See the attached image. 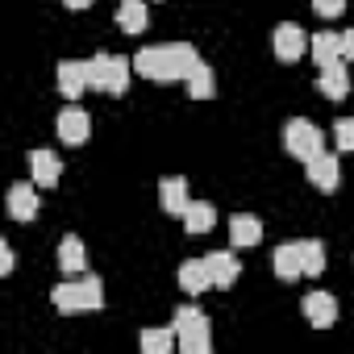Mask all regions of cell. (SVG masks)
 Instances as JSON below:
<instances>
[{
  "label": "cell",
  "mask_w": 354,
  "mask_h": 354,
  "mask_svg": "<svg viewBox=\"0 0 354 354\" xmlns=\"http://www.w3.org/2000/svg\"><path fill=\"white\" fill-rule=\"evenodd\" d=\"M201 63V55L188 42H167V46H146L133 55V71L142 80L154 84H175V80H188V71Z\"/></svg>",
  "instance_id": "1"
},
{
  "label": "cell",
  "mask_w": 354,
  "mask_h": 354,
  "mask_svg": "<svg viewBox=\"0 0 354 354\" xmlns=\"http://www.w3.org/2000/svg\"><path fill=\"white\" fill-rule=\"evenodd\" d=\"M55 308L59 313H88V308H100L104 304V283L96 275H80V279H67L50 292Z\"/></svg>",
  "instance_id": "2"
},
{
  "label": "cell",
  "mask_w": 354,
  "mask_h": 354,
  "mask_svg": "<svg viewBox=\"0 0 354 354\" xmlns=\"http://www.w3.org/2000/svg\"><path fill=\"white\" fill-rule=\"evenodd\" d=\"M175 333H180V350L184 354H209L213 350V333H209V317L192 304L175 308Z\"/></svg>",
  "instance_id": "3"
},
{
  "label": "cell",
  "mask_w": 354,
  "mask_h": 354,
  "mask_svg": "<svg viewBox=\"0 0 354 354\" xmlns=\"http://www.w3.org/2000/svg\"><path fill=\"white\" fill-rule=\"evenodd\" d=\"M88 75H92V88L109 92V96H121L129 88V75H133V63L121 59V55H96L88 63Z\"/></svg>",
  "instance_id": "4"
},
{
  "label": "cell",
  "mask_w": 354,
  "mask_h": 354,
  "mask_svg": "<svg viewBox=\"0 0 354 354\" xmlns=\"http://www.w3.org/2000/svg\"><path fill=\"white\" fill-rule=\"evenodd\" d=\"M283 146H288L292 158L308 162V158H317V154L325 150V133H321L313 121H288V125H283Z\"/></svg>",
  "instance_id": "5"
},
{
  "label": "cell",
  "mask_w": 354,
  "mask_h": 354,
  "mask_svg": "<svg viewBox=\"0 0 354 354\" xmlns=\"http://www.w3.org/2000/svg\"><path fill=\"white\" fill-rule=\"evenodd\" d=\"M304 171H308V184L317 188V192H337V184H342V167H337V154H317V158H308L304 162Z\"/></svg>",
  "instance_id": "6"
},
{
  "label": "cell",
  "mask_w": 354,
  "mask_h": 354,
  "mask_svg": "<svg viewBox=\"0 0 354 354\" xmlns=\"http://www.w3.org/2000/svg\"><path fill=\"white\" fill-rule=\"evenodd\" d=\"M308 34L300 30V26H279L275 30V59L279 63H296V59H304L308 55Z\"/></svg>",
  "instance_id": "7"
},
{
  "label": "cell",
  "mask_w": 354,
  "mask_h": 354,
  "mask_svg": "<svg viewBox=\"0 0 354 354\" xmlns=\"http://www.w3.org/2000/svg\"><path fill=\"white\" fill-rule=\"evenodd\" d=\"M88 133H92V117H88L80 104H67V109L59 113V138H63L67 146H84Z\"/></svg>",
  "instance_id": "8"
},
{
  "label": "cell",
  "mask_w": 354,
  "mask_h": 354,
  "mask_svg": "<svg viewBox=\"0 0 354 354\" xmlns=\"http://www.w3.org/2000/svg\"><path fill=\"white\" fill-rule=\"evenodd\" d=\"M308 59H313L317 67H333V63H342V59H346L342 34H329V30L313 34V42H308Z\"/></svg>",
  "instance_id": "9"
},
{
  "label": "cell",
  "mask_w": 354,
  "mask_h": 354,
  "mask_svg": "<svg viewBox=\"0 0 354 354\" xmlns=\"http://www.w3.org/2000/svg\"><path fill=\"white\" fill-rule=\"evenodd\" d=\"M88 88H92L88 63H59V92H63L67 100H80Z\"/></svg>",
  "instance_id": "10"
},
{
  "label": "cell",
  "mask_w": 354,
  "mask_h": 354,
  "mask_svg": "<svg viewBox=\"0 0 354 354\" xmlns=\"http://www.w3.org/2000/svg\"><path fill=\"white\" fill-rule=\"evenodd\" d=\"M30 175H34V184H38V188H55V184H59V175H63L59 154H50V150H34V154H30Z\"/></svg>",
  "instance_id": "11"
},
{
  "label": "cell",
  "mask_w": 354,
  "mask_h": 354,
  "mask_svg": "<svg viewBox=\"0 0 354 354\" xmlns=\"http://www.w3.org/2000/svg\"><path fill=\"white\" fill-rule=\"evenodd\" d=\"M205 263H209L213 288H234V279L242 275V263H238L230 250H213V254H205Z\"/></svg>",
  "instance_id": "12"
},
{
  "label": "cell",
  "mask_w": 354,
  "mask_h": 354,
  "mask_svg": "<svg viewBox=\"0 0 354 354\" xmlns=\"http://www.w3.org/2000/svg\"><path fill=\"white\" fill-rule=\"evenodd\" d=\"M304 317L317 325V329H329L337 321V300L329 292H308L304 296Z\"/></svg>",
  "instance_id": "13"
},
{
  "label": "cell",
  "mask_w": 354,
  "mask_h": 354,
  "mask_svg": "<svg viewBox=\"0 0 354 354\" xmlns=\"http://www.w3.org/2000/svg\"><path fill=\"white\" fill-rule=\"evenodd\" d=\"M158 205H162L167 213H180V217H184V209L192 205V201H188V180H184V175H171V180L158 184Z\"/></svg>",
  "instance_id": "14"
},
{
  "label": "cell",
  "mask_w": 354,
  "mask_h": 354,
  "mask_svg": "<svg viewBox=\"0 0 354 354\" xmlns=\"http://www.w3.org/2000/svg\"><path fill=\"white\" fill-rule=\"evenodd\" d=\"M321 96L325 100H346L350 96V71H346V59L333 63V67H321Z\"/></svg>",
  "instance_id": "15"
},
{
  "label": "cell",
  "mask_w": 354,
  "mask_h": 354,
  "mask_svg": "<svg viewBox=\"0 0 354 354\" xmlns=\"http://www.w3.org/2000/svg\"><path fill=\"white\" fill-rule=\"evenodd\" d=\"M38 184H13L9 188V213L13 221H34L38 217Z\"/></svg>",
  "instance_id": "16"
},
{
  "label": "cell",
  "mask_w": 354,
  "mask_h": 354,
  "mask_svg": "<svg viewBox=\"0 0 354 354\" xmlns=\"http://www.w3.org/2000/svg\"><path fill=\"white\" fill-rule=\"evenodd\" d=\"M275 275L279 279H300L304 275V254H300V242H283V246H275Z\"/></svg>",
  "instance_id": "17"
},
{
  "label": "cell",
  "mask_w": 354,
  "mask_h": 354,
  "mask_svg": "<svg viewBox=\"0 0 354 354\" xmlns=\"http://www.w3.org/2000/svg\"><path fill=\"white\" fill-rule=\"evenodd\" d=\"M180 288H184L188 296H201V292H209V288H213L209 263H205V259H188V263L180 267Z\"/></svg>",
  "instance_id": "18"
},
{
  "label": "cell",
  "mask_w": 354,
  "mask_h": 354,
  "mask_svg": "<svg viewBox=\"0 0 354 354\" xmlns=\"http://www.w3.org/2000/svg\"><path fill=\"white\" fill-rule=\"evenodd\" d=\"M259 238H263V221L254 213H238L230 221V242L234 246H259Z\"/></svg>",
  "instance_id": "19"
},
{
  "label": "cell",
  "mask_w": 354,
  "mask_h": 354,
  "mask_svg": "<svg viewBox=\"0 0 354 354\" xmlns=\"http://www.w3.org/2000/svg\"><path fill=\"white\" fill-rule=\"evenodd\" d=\"M59 267H63V275H84L88 254H84V242H80L75 234H67V238L59 242Z\"/></svg>",
  "instance_id": "20"
},
{
  "label": "cell",
  "mask_w": 354,
  "mask_h": 354,
  "mask_svg": "<svg viewBox=\"0 0 354 354\" xmlns=\"http://www.w3.org/2000/svg\"><path fill=\"white\" fill-rule=\"evenodd\" d=\"M184 84H188V96H192V100H209V96L217 92V80H213V67H209L205 59H201V63H196V67L188 71V80H184Z\"/></svg>",
  "instance_id": "21"
},
{
  "label": "cell",
  "mask_w": 354,
  "mask_h": 354,
  "mask_svg": "<svg viewBox=\"0 0 354 354\" xmlns=\"http://www.w3.org/2000/svg\"><path fill=\"white\" fill-rule=\"evenodd\" d=\"M213 221H217V209H213L209 201H192V205L184 209V230H188V234H209Z\"/></svg>",
  "instance_id": "22"
},
{
  "label": "cell",
  "mask_w": 354,
  "mask_h": 354,
  "mask_svg": "<svg viewBox=\"0 0 354 354\" xmlns=\"http://www.w3.org/2000/svg\"><path fill=\"white\" fill-rule=\"evenodd\" d=\"M117 26L125 34H142L150 21H146V0H121L117 5Z\"/></svg>",
  "instance_id": "23"
},
{
  "label": "cell",
  "mask_w": 354,
  "mask_h": 354,
  "mask_svg": "<svg viewBox=\"0 0 354 354\" xmlns=\"http://www.w3.org/2000/svg\"><path fill=\"white\" fill-rule=\"evenodd\" d=\"M171 346H180V333L171 329H142V350L146 354H171Z\"/></svg>",
  "instance_id": "24"
},
{
  "label": "cell",
  "mask_w": 354,
  "mask_h": 354,
  "mask_svg": "<svg viewBox=\"0 0 354 354\" xmlns=\"http://www.w3.org/2000/svg\"><path fill=\"white\" fill-rule=\"evenodd\" d=\"M300 254H304V275H321L325 271V246L317 238H304L300 242Z\"/></svg>",
  "instance_id": "25"
},
{
  "label": "cell",
  "mask_w": 354,
  "mask_h": 354,
  "mask_svg": "<svg viewBox=\"0 0 354 354\" xmlns=\"http://www.w3.org/2000/svg\"><path fill=\"white\" fill-rule=\"evenodd\" d=\"M313 13L325 17V21H333V17L346 13V0H313Z\"/></svg>",
  "instance_id": "26"
},
{
  "label": "cell",
  "mask_w": 354,
  "mask_h": 354,
  "mask_svg": "<svg viewBox=\"0 0 354 354\" xmlns=\"http://www.w3.org/2000/svg\"><path fill=\"white\" fill-rule=\"evenodd\" d=\"M333 142H337V150H354V121H337L333 125Z\"/></svg>",
  "instance_id": "27"
},
{
  "label": "cell",
  "mask_w": 354,
  "mask_h": 354,
  "mask_svg": "<svg viewBox=\"0 0 354 354\" xmlns=\"http://www.w3.org/2000/svg\"><path fill=\"white\" fill-rule=\"evenodd\" d=\"M0 271H5V275L13 271V250H9L5 242H0Z\"/></svg>",
  "instance_id": "28"
},
{
  "label": "cell",
  "mask_w": 354,
  "mask_h": 354,
  "mask_svg": "<svg viewBox=\"0 0 354 354\" xmlns=\"http://www.w3.org/2000/svg\"><path fill=\"white\" fill-rule=\"evenodd\" d=\"M342 46H346V59H354V30L342 34Z\"/></svg>",
  "instance_id": "29"
},
{
  "label": "cell",
  "mask_w": 354,
  "mask_h": 354,
  "mask_svg": "<svg viewBox=\"0 0 354 354\" xmlns=\"http://www.w3.org/2000/svg\"><path fill=\"white\" fill-rule=\"evenodd\" d=\"M63 5H67V9H88L92 0H63Z\"/></svg>",
  "instance_id": "30"
}]
</instances>
